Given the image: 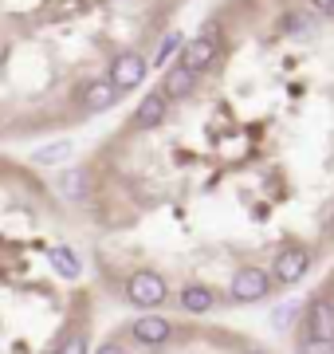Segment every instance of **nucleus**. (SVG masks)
<instances>
[{"label": "nucleus", "mask_w": 334, "mask_h": 354, "mask_svg": "<svg viewBox=\"0 0 334 354\" xmlns=\"http://www.w3.org/2000/svg\"><path fill=\"white\" fill-rule=\"evenodd\" d=\"M315 264H319L315 244L311 241H287V244H279V248L271 252L268 272H271V279H275V288L287 291V288H295V283H303Z\"/></svg>", "instance_id": "3"}, {"label": "nucleus", "mask_w": 334, "mask_h": 354, "mask_svg": "<svg viewBox=\"0 0 334 354\" xmlns=\"http://www.w3.org/2000/svg\"><path fill=\"white\" fill-rule=\"evenodd\" d=\"M220 51H224V24L213 16V20H205L197 28L193 39H185V51L177 55V64H185L193 75H201V71H208L220 59Z\"/></svg>", "instance_id": "4"}, {"label": "nucleus", "mask_w": 334, "mask_h": 354, "mask_svg": "<svg viewBox=\"0 0 334 354\" xmlns=\"http://www.w3.org/2000/svg\"><path fill=\"white\" fill-rule=\"evenodd\" d=\"M291 354H334V339H307L291 330Z\"/></svg>", "instance_id": "15"}, {"label": "nucleus", "mask_w": 334, "mask_h": 354, "mask_svg": "<svg viewBox=\"0 0 334 354\" xmlns=\"http://www.w3.org/2000/svg\"><path fill=\"white\" fill-rule=\"evenodd\" d=\"M55 185H59V197L71 201V205L95 201V169H90V165H67V169H59Z\"/></svg>", "instance_id": "9"}, {"label": "nucleus", "mask_w": 334, "mask_h": 354, "mask_svg": "<svg viewBox=\"0 0 334 354\" xmlns=\"http://www.w3.org/2000/svg\"><path fill=\"white\" fill-rule=\"evenodd\" d=\"M240 354H275V351H268V346H259V342L252 339V342H248V346H244Z\"/></svg>", "instance_id": "18"}, {"label": "nucleus", "mask_w": 334, "mask_h": 354, "mask_svg": "<svg viewBox=\"0 0 334 354\" xmlns=\"http://www.w3.org/2000/svg\"><path fill=\"white\" fill-rule=\"evenodd\" d=\"M311 8L322 16H334V0H311Z\"/></svg>", "instance_id": "17"}, {"label": "nucleus", "mask_w": 334, "mask_h": 354, "mask_svg": "<svg viewBox=\"0 0 334 354\" xmlns=\"http://www.w3.org/2000/svg\"><path fill=\"white\" fill-rule=\"evenodd\" d=\"M169 118V99L161 91H146V99L134 106V127L138 130H157Z\"/></svg>", "instance_id": "12"}, {"label": "nucleus", "mask_w": 334, "mask_h": 354, "mask_svg": "<svg viewBox=\"0 0 334 354\" xmlns=\"http://www.w3.org/2000/svg\"><path fill=\"white\" fill-rule=\"evenodd\" d=\"M173 291L177 288H173V279L166 272H157L150 264H138L122 276L118 299L130 304L134 311H166V307H173Z\"/></svg>", "instance_id": "1"}, {"label": "nucleus", "mask_w": 334, "mask_h": 354, "mask_svg": "<svg viewBox=\"0 0 334 354\" xmlns=\"http://www.w3.org/2000/svg\"><path fill=\"white\" fill-rule=\"evenodd\" d=\"M220 295L208 283H201V279H185V283H177V291H173V311H177L181 319H205L213 315V311H220Z\"/></svg>", "instance_id": "7"}, {"label": "nucleus", "mask_w": 334, "mask_h": 354, "mask_svg": "<svg viewBox=\"0 0 334 354\" xmlns=\"http://www.w3.org/2000/svg\"><path fill=\"white\" fill-rule=\"evenodd\" d=\"M130 335L134 346H161V342L173 339V330H177V315H166V311H138L134 319L122 323Z\"/></svg>", "instance_id": "5"}, {"label": "nucleus", "mask_w": 334, "mask_h": 354, "mask_svg": "<svg viewBox=\"0 0 334 354\" xmlns=\"http://www.w3.org/2000/svg\"><path fill=\"white\" fill-rule=\"evenodd\" d=\"M90 339H95V319H83V323L71 327V335L59 342L55 354H90Z\"/></svg>", "instance_id": "13"}, {"label": "nucleus", "mask_w": 334, "mask_h": 354, "mask_svg": "<svg viewBox=\"0 0 334 354\" xmlns=\"http://www.w3.org/2000/svg\"><path fill=\"white\" fill-rule=\"evenodd\" d=\"M181 51H185V36L181 32H166L161 44H157V51H154V59H150V67H169L173 55H181Z\"/></svg>", "instance_id": "14"}, {"label": "nucleus", "mask_w": 334, "mask_h": 354, "mask_svg": "<svg viewBox=\"0 0 334 354\" xmlns=\"http://www.w3.org/2000/svg\"><path fill=\"white\" fill-rule=\"evenodd\" d=\"M71 150H75V146L63 138V142H55V146L36 150V153H32V162H36V165H59V162H67V158H71Z\"/></svg>", "instance_id": "16"}, {"label": "nucleus", "mask_w": 334, "mask_h": 354, "mask_svg": "<svg viewBox=\"0 0 334 354\" xmlns=\"http://www.w3.org/2000/svg\"><path fill=\"white\" fill-rule=\"evenodd\" d=\"M295 335H307V339H334V295L331 291H315L303 311H299Z\"/></svg>", "instance_id": "6"}, {"label": "nucleus", "mask_w": 334, "mask_h": 354, "mask_svg": "<svg viewBox=\"0 0 334 354\" xmlns=\"http://www.w3.org/2000/svg\"><path fill=\"white\" fill-rule=\"evenodd\" d=\"M271 295H279L268 264H240L224 279V307H256Z\"/></svg>", "instance_id": "2"}, {"label": "nucleus", "mask_w": 334, "mask_h": 354, "mask_svg": "<svg viewBox=\"0 0 334 354\" xmlns=\"http://www.w3.org/2000/svg\"><path fill=\"white\" fill-rule=\"evenodd\" d=\"M146 75H150V59L141 55V51H118L115 59H110V67H106V79L118 87V95H130V91H138L141 83H146Z\"/></svg>", "instance_id": "8"}, {"label": "nucleus", "mask_w": 334, "mask_h": 354, "mask_svg": "<svg viewBox=\"0 0 334 354\" xmlns=\"http://www.w3.org/2000/svg\"><path fill=\"white\" fill-rule=\"evenodd\" d=\"M75 99H79V111L83 114H103V111H110L122 95H118V87L106 75H95V79H83V87H79Z\"/></svg>", "instance_id": "10"}, {"label": "nucleus", "mask_w": 334, "mask_h": 354, "mask_svg": "<svg viewBox=\"0 0 334 354\" xmlns=\"http://www.w3.org/2000/svg\"><path fill=\"white\" fill-rule=\"evenodd\" d=\"M197 79H201V75H193L185 64H169L166 71H161V87H157V91H161L169 102H185L197 91Z\"/></svg>", "instance_id": "11"}]
</instances>
